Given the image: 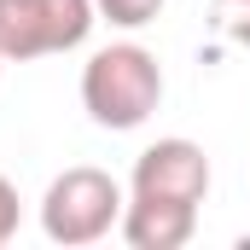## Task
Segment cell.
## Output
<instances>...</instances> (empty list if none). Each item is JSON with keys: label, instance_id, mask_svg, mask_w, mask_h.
<instances>
[{"label": "cell", "instance_id": "cell-1", "mask_svg": "<svg viewBox=\"0 0 250 250\" xmlns=\"http://www.w3.org/2000/svg\"><path fill=\"white\" fill-rule=\"evenodd\" d=\"M163 105V64L140 41H111L82 64V111L111 134H134Z\"/></svg>", "mask_w": 250, "mask_h": 250}, {"label": "cell", "instance_id": "cell-2", "mask_svg": "<svg viewBox=\"0 0 250 250\" xmlns=\"http://www.w3.org/2000/svg\"><path fill=\"white\" fill-rule=\"evenodd\" d=\"M123 204H128V192L117 175H105L93 163H76V169L53 175V187L41 192V233L64 250L99 245L111 227H123Z\"/></svg>", "mask_w": 250, "mask_h": 250}, {"label": "cell", "instance_id": "cell-3", "mask_svg": "<svg viewBox=\"0 0 250 250\" xmlns=\"http://www.w3.org/2000/svg\"><path fill=\"white\" fill-rule=\"evenodd\" d=\"M93 23V0H0V59L29 64L47 53H76Z\"/></svg>", "mask_w": 250, "mask_h": 250}, {"label": "cell", "instance_id": "cell-4", "mask_svg": "<svg viewBox=\"0 0 250 250\" xmlns=\"http://www.w3.org/2000/svg\"><path fill=\"white\" fill-rule=\"evenodd\" d=\"M128 192H151V198H181V204H204L209 198V157L198 140H157L134 157V175H128Z\"/></svg>", "mask_w": 250, "mask_h": 250}, {"label": "cell", "instance_id": "cell-5", "mask_svg": "<svg viewBox=\"0 0 250 250\" xmlns=\"http://www.w3.org/2000/svg\"><path fill=\"white\" fill-rule=\"evenodd\" d=\"M192 233H198V204L128 192V204H123V239L134 250H181Z\"/></svg>", "mask_w": 250, "mask_h": 250}, {"label": "cell", "instance_id": "cell-6", "mask_svg": "<svg viewBox=\"0 0 250 250\" xmlns=\"http://www.w3.org/2000/svg\"><path fill=\"white\" fill-rule=\"evenodd\" d=\"M163 6H169V0H93V12H99L105 23H117V29H146V23H157Z\"/></svg>", "mask_w": 250, "mask_h": 250}, {"label": "cell", "instance_id": "cell-7", "mask_svg": "<svg viewBox=\"0 0 250 250\" xmlns=\"http://www.w3.org/2000/svg\"><path fill=\"white\" fill-rule=\"evenodd\" d=\"M209 23H215L221 41L250 47V0H209Z\"/></svg>", "mask_w": 250, "mask_h": 250}, {"label": "cell", "instance_id": "cell-8", "mask_svg": "<svg viewBox=\"0 0 250 250\" xmlns=\"http://www.w3.org/2000/svg\"><path fill=\"white\" fill-rule=\"evenodd\" d=\"M18 221H23V198H18V187H12V181L0 175V245H12Z\"/></svg>", "mask_w": 250, "mask_h": 250}, {"label": "cell", "instance_id": "cell-9", "mask_svg": "<svg viewBox=\"0 0 250 250\" xmlns=\"http://www.w3.org/2000/svg\"><path fill=\"white\" fill-rule=\"evenodd\" d=\"M0 70H6V59H0Z\"/></svg>", "mask_w": 250, "mask_h": 250}]
</instances>
